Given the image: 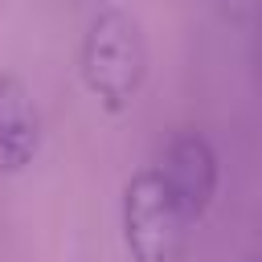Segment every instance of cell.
Returning <instances> with one entry per match:
<instances>
[{"instance_id":"cell-1","label":"cell","mask_w":262,"mask_h":262,"mask_svg":"<svg viewBox=\"0 0 262 262\" xmlns=\"http://www.w3.org/2000/svg\"><path fill=\"white\" fill-rule=\"evenodd\" d=\"M147 78V41L127 8H98L82 37V82L111 111H127Z\"/></svg>"},{"instance_id":"cell-2","label":"cell","mask_w":262,"mask_h":262,"mask_svg":"<svg viewBox=\"0 0 262 262\" xmlns=\"http://www.w3.org/2000/svg\"><path fill=\"white\" fill-rule=\"evenodd\" d=\"M123 242L135 262H184L188 221L156 168H139L123 188Z\"/></svg>"},{"instance_id":"cell-3","label":"cell","mask_w":262,"mask_h":262,"mask_svg":"<svg viewBox=\"0 0 262 262\" xmlns=\"http://www.w3.org/2000/svg\"><path fill=\"white\" fill-rule=\"evenodd\" d=\"M156 172L188 225L209 213V205L217 196V151L201 131H176L168 139Z\"/></svg>"},{"instance_id":"cell-4","label":"cell","mask_w":262,"mask_h":262,"mask_svg":"<svg viewBox=\"0 0 262 262\" xmlns=\"http://www.w3.org/2000/svg\"><path fill=\"white\" fill-rule=\"evenodd\" d=\"M41 151V115L16 74H0V172H25Z\"/></svg>"},{"instance_id":"cell-5","label":"cell","mask_w":262,"mask_h":262,"mask_svg":"<svg viewBox=\"0 0 262 262\" xmlns=\"http://www.w3.org/2000/svg\"><path fill=\"white\" fill-rule=\"evenodd\" d=\"M217 4L233 25H250V16H254V0H217Z\"/></svg>"},{"instance_id":"cell-6","label":"cell","mask_w":262,"mask_h":262,"mask_svg":"<svg viewBox=\"0 0 262 262\" xmlns=\"http://www.w3.org/2000/svg\"><path fill=\"white\" fill-rule=\"evenodd\" d=\"M246 262H254V258H246Z\"/></svg>"}]
</instances>
